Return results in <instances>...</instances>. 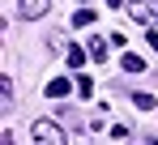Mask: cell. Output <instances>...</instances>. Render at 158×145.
<instances>
[{"label": "cell", "mask_w": 158, "mask_h": 145, "mask_svg": "<svg viewBox=\"0 0 158 145\" xmlns=\"http://www.w3.org/2000/svg\"><path fill=\"white\" fill-rule=\"evenodd\" d=\"M30 137H34V141H43V145H47V141H52V145H60L64 137H69V132H64V128H60L56 120H34Z\"/></svg>", "instance_id": "obj_1"}, {"label": "cell", "mask_w": 158, "mask_h": 145, "mask_svg": "<svg viewBox=\"0 0 158 145\" xmlns=\"http://www.w3.org/2000/svg\"><path fill=\"white\" fill-rule=\"evenodd\" d=\"M17 13H22L26 22H39V17H47V13H52V0H22V4H17Z\"/></svg>", "instance_id": "obj_2"}, {"label": "cell", "mask_w": 158, "mask_h": 145, "mask_svg": "<svg viewBox=\"0 0 158 145\" xmlns=\"http://www.w3.org/2000/svg\"><path fill=\"white\" fill-rule=\"evenodd\" d=\"M124 9H128L137 22H150V17L158 13V9H154V0H124Z\"/></svg>", "instance_id": "obj_3"}, {"label": "cell", "mask_w": 158, "mask_h": 145, "mask_svg": "<svg viewBox=\"0 0 158 145\" xmlns=\"http://www.w3.org/2000/svg\"><path fill=\"white\" fill-rule=\"evenodd\" d=\"M69 90H77V85H69V81H64V77H52V81H47V90H43V94H47V98H64V94H69Z\"/></svg>", "instance_id": "obj_4"}, {"label": "cell", "mask_w": 158, "mask_h": 145, "mask_svg": "<svg viewBox=\"0 0 158 145\" xmlns=\"http://www.w3.org/2000/svg\"><path fill=\"white\" fill-rule=\"evenodd\" d=\"M0 107H13V77H0Z\"/></svg>", "instance_id": "obj_5"}, {"label": "cell", "mask_w": 158, "mask_h": 145, "mask_svg": "<svg viewBox=\"0 0 158 145\" xmlns=\"http://www.w3.org/2000/svg\"><path fill=\"white\" fill-rule=\"evenodd\" d=\"M90 22H94V13H90V4L73 13V30H85V26H90Z\"/></svg>", "instance_id": "obj_6"}, {"label": "cell", "mask_w": 158, "mask_h": 145, "mask_svg": "<svg viewBox=\"0 0 158 145\" xmlns=\"http://www.w3.org/2000/svg\"><path fill=\"white\" fill-rule=\"evenodd\" d=\"M90 60H107V39H90Z\"/></svg>", "instance_id": "obj_7"}, {"label": "cell", "mask_w": 158, "mask_h": 145, "mask_svg": "<svg viewBox=\"0 0 158 145\" xmlns=\"http://www.w3.org/2000/svg\"><path fill=\"white\" fill-rule=\"evenodd\" d=\"M64 60H69V68H81V64H85V51H81V47H69Z\"/></svg>", "instance_id": "obj_8"}, {"label": "cell", "mask_w": 158, "mask_h": 145, "mask_svg": "<svg viewBox=\"0 0 158 145\" xmlns=\"http://www.w3.org/2000/svg\"><path fill=\"white\" fill-rule=\"evenodd\" d=\"M132 102H137L141 111H154V94H145V90H137V94H132Z\"/></svg>", "instance_id": "obj_9"}, {"label": "cell", "mask_w": 158, "mask_h": 145, "mask_svg": "<svg viewBox=\"0 0 158 145\" xmlns=\"http://www.w3.org/2000/svg\"><path fill=\"white\" fill-rule=\"evenodd\" d=\"M120 64H124L128 72H141V68H145V60H141V56H120Z\"/></svg>", "instance_id": "obj_10"}, {"label": "cell", "mask_w": 158, "mask_h": 145, "mask_svg": "<svg viewBox=\"0 0 158 145\" xmlns=\"http://www.w3.org/2000/svg\"><path fill=\"white\" fill-rule=\"evenodd\" d=\"M77 94H85V98L94 94V81H90V77H77Z\"/></svg>", "instance_id": "obj_11"}, {"label": "cell", "mask_w": 158, "mask_h": 145, "mask_svg": "<svg viewBox=\"0 0 158 145\" xmlns=\"http://www.w3.org/2000/svg\"><path fill=\"white\" fill-rule=\"evenodd\" d=\"M145 39H150V47H154V56H158V30H150Z\"/></svg>", "instance_id": "obj_12"}, {"label": "cell", "mask_w": 158, "mask_h": 145, "mask_svg": "<svg viewBox=\"0 0 158 145\" xmlns=\"http://www.w3.org/2000/svg\"><path fill=\"white\" fill-rule=\"evenodd\" d=\"M107 4H111V9H120V4H124V0H107Z\"/></svg>", "instance_id": "obj_13"}, {"label": "cell", "mask_w": 158, "mask_h": 145, "mask_svg": "<svg viewBox=\"0 0 158 145\" xmlns=\"http://www.w3.org/2000/svg\"><path fill=\"white\" fill-rule=\"evenodd\" d=\"M77 4H90V0H77Z\"/></svg>", "instance_id": "obj_14"}]
</instances>
